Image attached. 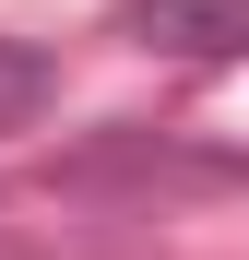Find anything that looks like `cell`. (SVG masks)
Wrapping results in <instances>:
<instances>
[{
    "label": "cell",
    "instance_id": "obj_1",
    "mask_svg": "<svg viewBox=\"0 0 249 260\" xmlns=\"http://www.w3.org/2000/svg\"><path fill=\"white\" fill-rule=\"evenodd\" d=\"M119 24H131V48H154V59H202V71L249 48V0H131Z\"/></svg>",
    "mask_w": 249,
    "mask_h": 260
},
{
    "label": "cell",
    "instance_id": "obj_2",
    "mask_svg": "<svg viewBox=\"0 0 249 260\" xmlns=\"http://www.w3.org/2000/svg\"><path fill=\"white\" fill-rule=\"evenodd\" d=\"M36 107H48V59L0 36V142H12V130H36Z\"/></svg>",
    "mask_w": 249,
    "mask_h": 260
}]
</instances>
